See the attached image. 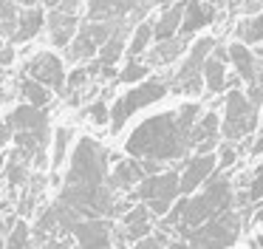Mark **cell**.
I'll list each match as a JSON object with an SVG mask.
<instances>
[{
  "label": "cell",
  "instance_id": "cell-1",
  "mask_svg": "<svg viewBox=\"0 0 263 249\" xmlns=\"http://www.w3.org/2000/svg\"><path fill=\"white\" fill-rule=\"evenodd\" d=\"M108 150L91 136H82L71 150L68 173L63 179L60 204L71 207L80 218L116 215V195L108 187Z\"/></svg>",
  "mask_w": 263,
  "mask_h": 249
},
{
  "label": "cell",
  "instance_id": "cell-2",
  "mask_svg": "<svg viewBox=\"0 0 263 249\" xmlns=\"http://www.w3.org/2000/svg\"><path fill=\"white\" fill-rule=\"evenodd\" d=\"M198 116H201L198 102H184L176 111L144 119L125 139V156L136 158V162H159V164L184 158L193 150L190 136H193Z\"/></svg>",
  "mask_w": 263,
  "mask_h": 249
},
{
  "label": "cell",
  "instance_id": "cell-3",
  "mask_svg": "<svg viewBox=\"0 0 263 249\" xmlns=\"http://www.w3.org/2000/svg\"><path fill=\"white\" fill-rule=\"evenodd\" d=\"M227 209H235V187L227 173H215L198 192L187 195L178 229H195L204 221L215 218V215L227 212Z\"/></svg>",
  "mask_w": 263,
  "mask_h": 249
},
{
  "label": "cell",
  "instance_id": "cell-4",
  "mask_svg": "<svg viewBox=\"0 0 263 249\" xmlns=\"http://www.w3.org/2000/svg\"><path fill=\"white\" fill-rule=\"evenodd\" d=\"M240 232H243V218L238 209H227V212L215 215V218L204 221L195 229H178V238L198 249H232L238 243Z\"/></svg>",
  "mask_w": 263,
  "mask_h": 249
},
{
  "label": "cell",
  "instance_id": "cell-5",
  "mask_svg": "<svg viewBox=\"0 0 263 249\" xmlns=\"http://www.w3.org/2000/svg\"><path fill=\"white\" fill-rule=\"evenodd\" d=\"M260 124V113L257 108L246 99L243 91H227V99H223V116H221V141H243Z\"/></svg>",
  "mask_w": 263,
  "mask_h": 249
},
{
  "label": "cell",
  "instance_id": "cell-6",
  "mask_svg": "<svg viewBox=\"0 0 263 249\" xmlns=\"http://www.w3.org/2000/svg\"><path fill=\"white\" fill-rule=\"evenodd\" d=\"M133 204H144L150 209V215L164 218L167 209L178 201V170H161L156 175H144L139 181V187L130 192Z\"/></svg>",
  "mask_w": 263,
  "mask_h": 249
},
{
  "label": "cell",
  "instance_id": "cell-7",
  "mask_svg": "<svg viewBox=\"0 0 263 249\" xmlns=\"http://www.w3.org/2000/svg\"><path fill=\"white\" fill-rule=\"evenodd\" d=\"M167 91L170 88H167L161 79H144V82L133 85L127 94H122L119 99L110 105V130L119 133L133 113L142 111V108H147V105H153V102H159V99H164Z\"/></svg>",
  "mask_w": 263,
  "mask_h": 249
},
{
  "label": "cell",
  "instance_id": "cell-8",
  "mask_svg": "<svg viewBox=\"0 0 263 249\" xmlns=\"http://www.w3.org/2000/svg\"><path fill=\"white\" fill-rule=\"evenodd\" d=\"M215 40L212 37H201L193 43V48H190V54L184 57L181 68L176 71V91L178 94H187V96H195L204 91V62L206 57L212 54V48H215Z\"/></svg>",
  "mask_w": 263,
  "mask_h": 249
},
{
  "label": "cell",
  "instance_id": "cell-9",
  "mask_svg": "<svg viewBox=\"0 0 263 249\" xmlns=\"http://www.w3.org/2000/svg\"><path fill=\"white\" fill-rule=\"evenodd\" d=\"M26 74H29L34 82L46 85L48 91H65V68H63V60L51 51H40L29 60L26 65Z\"/></svg>",
  "mask_w": 263,
  "mask_h": 249
},
{
  "label": "cell",
  "instance_id": "cell-10",
  "mask_svg": "<svg viewBox=\"0 0 263 249\" xmlns=\"http://www.w3.org/2000/svg\"><path fill=\"white\" fill-rule=\"evenodd\" d=\"M215 175V153L206 156H190L178 173V195H193Z\"/></svg>",
  "mask_w": 263,
  "mask_h": 249
},
{
  "label": "cell",
  "instance_id": "cell-11",
  "mask_svg": "<svg viewBox=\"0 0 263 249\" xmlns=\"http://www.w3.org/2000/svg\"><path fill=\"white\" fill-rule=\"evenodd\" d=\"M68 235L80 243V249H110V224L105 218H80L68 229Z\"/></svg>",
  "mask_w": 263,
  "mask_h": 249
},
{
  "label": "cell",
  "instance_id": "cell-12",
  "mask_svg": "<svg viewBox=\"0 0 263 249\" xmlns=\"http://www.w3.org/2000/svg\"><path fill=\"white\" fill-rule=\"evenodd\" d=\"M6 122L12 124L14 133H31L40 141H48V113L40 111V108H31L23 102L20 108H14V111L9 113Z\"/></svg>",
  "mask_w": 263,
  "mask_h": 249
},
{
  "label": "cell",
  "instance_id": "cell-13",
  "mask_svg": "<svg viewBox=\"0 0 263 249\" xmlns=\"http://www.w3.org/2000/svg\"><path fill=\"white\" fill-rule=\"evenodd\" d=\"M144 179V170H142V162H136V158H122V162H116L114 167L108 170V187L114 195H119V192H127L130 195L133 190L139 187V181Z\"/></svg>",
  "mask_w": 263,
  "mask_h": 249
},
{
  "label": "cell",
  "instance_id": "cell-14",
  "mask_svg": "<svg viewBox=\"0 0 263 249\" xmlns=\"http://www.w3.org/2000/svg\"><path fill=\"white\" fill-rule=\"evenodd\" d=\"M153 215H150V209L144 207V204H130V207L122 212V224H125V241L127 243H136L142 241V238H147L150 232H153Z\"/></svg>",
  "mask_w": 263,
  "mask_h": 249
},
{
  "label": "cell",
  "instance_id": "cell-15",
  "mask_svg": "<svg viewBox=\"0 0 263 249\" xmlns=\"http://www.w3.org/2000/svg\"><path fill=\"white\" fill-rule=\"evenodd\" d=\"M46 26H48L51 45H57V48H68L71 40H74V34L80 31V20H77V14H65V11H48Z\"/></svg>",
  "mask_w": 263,
  "mask_h": 249
},
{
  "label": "cell",
  "instance_id": "cell-16",
  "mask_svg": "<svg viewBox=\"0 0 263 249\" xmlns=\"http://www.w3.org/2000/svg\"><path fill=\"white\" fill-rule=\"evenodd\" d=\"M215 20V6L212 3H201V0H184V17H181V37H190L198 28L210 26Z\"/></svg>",
  "mask_w": 263,
  "mask_h": 249
},
{
  "label": "cell",
  "instance_id": "cell-17",
  "mask_svg": "<svg viewBox=\"0 0 263 249\" xmlns=\"http://www.w3.org/2000/svg\"><path fill=\"white\" fill-rule=\"evenodd\" d=\"M227 54H229V62L235 65V74L240 77V82H246V85L255 82L257 68H260L255 51H249L243 43H232V45H227Z\"/></svg>",
  "mask_w": 263,
  "mask_h": 249
},
{
  "label": "cell",
  "instance_id": "cell-18",
  "mask_svg": "<svg viewBox=\"0 0 263 249\" xmlns=\"http://www.w3.org/2000/svg\"><path fill=\"white\" fill-rule=\"evenodd\" d=\"M136 9L133 0H91L88 6V23H108V20H122L125 11Z\"/></svg>",
  "mask_w": 263,
  "mask_h": 249
},
{
  "label": "cell",
  "instance_id": "cell-19",
  "mask_svg": "<svg viewBox=\"0 0 263 249\" xmlns=\"http://www.w3.org/2000/svg\"><path fill=\"white\" fill-rule=\"evenodd\" d=\"M181 17H184V0L161 11L159 20L153 23V40H156V43H164V40L178 37V28H181Z\"/></svg>",
  "mask_w": 263,
  "mask_h": 249
},
{
  "label": "cell",
  "instance_id": "cell-20",
  "mask_svg": "<svg viewBox=\"0 0 263 249\" xmlns=\"http://www.w3.org/2000/svg\"><path fill=\"white\" fill-rule=\"evenodd\" d=\"M43 26H46L43 9H23L17 14V28L12 34V43H29V40H34L43 31Z\"/></svg>",
  "mask_w": 263,
  "mask_h": 249
},
{
  "label": "cell",
  "instance_id": "cell-21",
  "mask_svg": "<svg viewBox=\"0 0 263 249\" xmlns=\"http://www.w3.org/2000/svg\"><path fill=\"white\" fill-rule=\"evenodd\" d=\"M187 51V37H173V40H164V43H156V48L147 54V65H170L173 60H178V57Z\"/></svg>",
  "mask_w": 263,
  "mask_h": 249
},
{
  "label": "cell",
  "instance_id": "cell-22",
  "mask_svg": "<svg viewBox=\"0 0 263 249\" xmlns=\"http://www.w3.org/2000/svg\"><path fill=\"white\" fill-rule=\"evenodd\" d=\"M71 139H74V130H71L68 124H60V128H54V136H51V156H48V162H51L54 170H60L65 162H68Z\"/></svg>",
  "mask_w": 263,
  "mask_h": 249
},
{
  "label": "cell",
  "instance_id": "cell-23",
  "mask_svg": "<svg viewBox=\"0 0 263 249\" xmlns=\"http://www.w3.org/2000/svg\"><path fill=\"white\" fill-rule=\"evenodd\" d=\"M204 88L210 91V94H223L227 91V62H221L218 57H206L204 62Z\"/></svg>",
  "mask_w": 263,
  "mask_h": 249
},
{
  "label": "cell",
  "instance_id": "cell-24",
  "mask_svg": "<svg viewBox=\"0 0 263 249\" xmlns=\"http://www.w3.org/2000/svg\"><path fill=\"white\" fill-rule=\"evenodd\" d=\"M20 96L26 99V105L40 108V111H46L48 102H51V91H48L46 85L34 82L31 77H23V79H20Z\"/></svg>",
  "mask_w": 263,
  "mask_h": 249
},
{
  "label": "cell",
  "instance_id": "cell-25",
  "mask_svg": "<svg viewBox=\"0 0 263 249\" xmlns=\"http://www.w3.org/2000/svg\"><path fill=\"white\" fill-rule=\"evenodd\" d=\"M97 51H99V45L91 40V34H88L85 28H80V31L74 34V40H71V45H68V60L71 62H82V60L91 62L93 57H97Z\"/></svg>",
  "mask_w": 263,
  "mask_h": 249
},
{
  "label": "cell",
  "instance_id": "cell-26",
  "mask_svg": "<svg viewBox=\"0 0 263 249\" xmlns=\"http://www.w3.org/2000/svg\"><path fill=\"white\" fill-rule=\"evenodd\" d=\"M150 43H153V23L142 20L136 26V31H133L130 43H127V57H130V60H139V57L150 48Z\"/></svg>",
  "mask_w": 263,
  "mask_h": 249
},
{
  "label": "cell",
  "instance_id": "cell-27",
  "mask_svg": "<svg viewBox=\"0 0 263 249\" xmlns=\"http://www.w3.org/2000/svg\"><path fill=\"white\" fill-rule=\"evenodd\" d=\"M235 34L240 37V43L249 48V45H263V14H255L249 20H240Z\"/></svg>",
  "mask_w": 263,
  "mask_h": 249
},
{
  "label": "cell",
  "instance_id": "cell-28",
  "mask_svg": "<svg viewBox=\"0 0 263 249\" xmlns=\"http://www.w3.org/2000/svg\"><path fill=\"white\" fill-rule=\"evenodd\" d=\"M122 54H125V31H116L108 43L99 45L97 60L102 62V65H116V62L122 60Z\"/></svg>",
  "mask_w": 263,
  "mask_h": 249
},
{
  "label": "cell",
  "instance_id": "cell-29",
  "mask_svg": "<svg viewBox=\"0 0 263 249\" xmlns=\"http://www.w3.org/2000/svg\"><path fill=\"white\" fill-rule=\"evenodd\" d=\"M243 198H246V204H249L252 209H255L257 204L263 201V162L257 164V167L252 170L249 175H246V190H243Z\"/></svg>",
  "mask_w": 263,
  "mask_h": 249
},
{
  "label": "cell",
  "instance_id": "cell-30",
  "mask_svg": "<svg viewBox=\"0 0 263 249\" xmlns=\"http://www.w3.org/2000/svg\"><path fill=\"white\" fill-rule=\"evenodd\" d=\"M29 162H26L23 156H20L17 150L9 156V164H6V175H9V184L12 187H20V184H26V179H29Z\"/></svg>",
  "mask_w": 263,
  "mask_h": 249
},
{
  "label": "cell",
  "instance_id": "cell-31",
  "mask_svg": "<svg viewBox=\"0 0 263 249\" xmlns=\"http://www.w3.org/2000/svg\"><path fill=\"white\" fill-rule=\"evenodd\" d=\"M17 3L14 0H0V34H6V37H12L14 28H17Z\"/></svg>",
  "mask_w": 263,
  "mask_h": 249
},
{
  "label": "cell",
  "instance_id": "cell-32",
  "mask_svg": "<svg viewBox=\"0 0 263 249\" xmlns=\"http://www.w3.org/2000/svg\"><path fill=\"white\" fill-rule=\"evenodd\" d=\"M147 74H150V65H147V62L130 60L125 68H122V74H119L116 79H119V82H127V85H139V82H144V79H147Z\"/></svg>",
  "mask_w": 263,
  "mask_h": 249
},
{
  "label": "cell",
  "instance_id": "cell-33",
  "mask_svg": "<svg viewBox=\"0 0 263 249\" xmlns=\"http://www.w3.org/2000/svg\"><path fill=\"white\" fill-rule=\"evenodd\" d=\"M238 162V147L229 145V141H221L215 147V173H227L229 167H235Z\"/></svg>",
  "mask_w": 263,
  "mask_h": 249
},
{
  "label": "cell",
  "instance_id": "cell-34",
  "mask_svg": "<svg viewBox=\"0 0 263 249\" xmlns=\"http://www.w3.org/2000/svg\"><path fill=\"white\" fill-rule=\"evenodd\" d=\"M85 116L91 119L97 128H105V124H110V105L105 99H97V102H91V105H88Z\"/></svg>",
  "mask_w": 263,
  "mask_h": 249
},
{
  "label": "cell",
  "instance_id": "cell-35",
  "mask_svg": "<svg viewBox=\"0 0 263 249\" xmlns=\"http://www.w3.org/2000/svg\"><path fill=\"white\" fill-rule=\"evenodd\" d=\"M167 243H170V235H167L164 229H159V232H150L147 238H142V241H136V243H130L133 249H167Z\"/></svg>",
  "mask_w": 263,
  "mask_h": 249
},
{
  "label": "cell",
  "instance_id": "cell-36",
  "mask_svg": "<svg viewBox=\"0 0 263 249\" xmlns=\"http://www.w3.org/2000/svg\"><path fill=\"white\" fill-rule=\"evenodd\" d=\"M43 249H71V243L65 241L63 235H54V238H48V241L43 243Z\"/></svg>",
  "mask_w": 263,
  "mask_h": 249
},
{
  "label": "cell",
  "instance_id": "cell-37",
  "mask_svg": "<svg viewBox=\"0 0 263 249\" xmlns=\"http://www.w3.org/2000/svg\"><path fill=\"white\" fill-rule=\"evenodd\" d=\"M12 136H14L12 124H9V122H3V124H0V150H3V147L9 145V139H12Z\"/></svg>",
  "mask_w": 263,
  "mask_h": 249
},
{
  "label": "cell",
  "instance_id": "cell-38",
  "mask_svg": "<svg viewBox=\"0 0 263 249\" xmlns=\"http://www.w3.org/2000/svg\"><path fill=\"white\" fill-rule=\"evenodd\" d=\"M14 62V48L12 45H3L0 48V65H12Z\"/></svg>",
  "mask_w": 263,
  "mask_h": 249
},
{
  "label": "cell",
  "instance_id": "cell-39",
  "mask_svg": "<svg viewBox=\"0 0 263 249\" xmlns=\"http://www.w3.org/2000/svg\"><path fill=\"white\" fill-rule=\"evenodd\" d=\"M249 156H263V133L257 136L255 141H252V147H249Z\"/></svg>",
  "mask_w": 263,
  "mask_h": 249
},
{
  "label": "cell",
  "instance_id": "cell-40",
  "mask_svg": "<svg viewBox=\"0 0 263 249\" xmlns=\"http://www.w3.org/2000/svg\"><path fill=\"white\" fill-rule=\"evenodd\" d=\"M167 249H198V246H193V243H187V241H181V238H176V241L167 243Z\"/></svg>",
  "mask_w": 263,
  "mask_h": 249
},
{
  "label": "cell",
  "instance_id": "cell-41",
  "mask_svg": "<svg viewBox=\"0 0 263 249\" xmlns=\"http://www.w3.org/2000/svg\"><path fill=\"white\" fill-rule=\"evenodd\" d=\"M252 85H257V88L263 91V62H260V68H257V77H255V82Z\"/></svg>",
  "mask_w": 263,
  "mask_h": 249
},
{
  "label": "cell",
  "instance_id": "cell-42",
  "mask_svg": "<svg viewBox=\"0 0 263 249\" xmlns=\"http://www.w3.org/2000/svg\"><path fill=\"white\" fill-rule=\"evenodd\" d=\"M156 3L161 6V9H170V6H176V3H181V0H156Z\"/></svg>",
  "mask_w": 263,
  "mask_h": 249
},
{
  "label": "cell",
  "instance_id": "cell-43",
  "mask_svg": "<svg viewBox=\"0 0 263 249\" xmlns=\"http://www.w3.org/2000/svg\"><path fill=\"white\" fill-rule=\"evenodd\" d=\"M114 249H133V246H130V243L125 241V238H119V241L114 243Z\"/></svg>",
  "mask_w": 263,
  "mask_h": 249
},
{
  "label": "cell",
  "instance_id": "cell-44",
  "mask_svg": "<svg viewBox=\"0 0 263 249\" xmlns=\"http://www.w3.org/2000/svg\"><path fill=\"white\" fill-rule=\"evenodd\" d=\"M60 3H63V0H46V9L54 11V9H60Z\"/></svg>",
  "mask_w": 263,
  "mask_h": 249
},
{
  "label": "cell",
  "instance_id": "cell-45",
  "mask_svg": "<svg viewBox=\"0 0 263 249\" xmlns=\"http://www.w3.org/2000/svg\"><path fill=\"white\" fill-rule=\"evenodd\" d=\"M14 3L26 6V9H34V6H37V0H14Z\"/></svg>",
  "mask_w": 263,
  "mask_h": 249
},
{
  "label": "cell",
  "instance_id": "cell-46",
  "mask_svg": "<svg viewBox=\"0 0 263 249\" xmlns=\"http://www.w3.org/2000/svg\"><path fill=\"white\" fill-rule=\"evenodd\" d=\"M0 48H3V34H0Z\"/></svg>",
  "mask_w": 263,
  "mask_h": 249
}]
</instances>
